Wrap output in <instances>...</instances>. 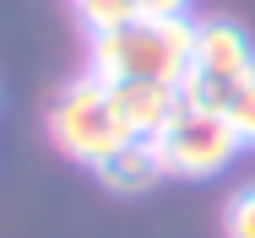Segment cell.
I'll list each match as a JSON object with an SVG mask.
<instances>
[{"label": "cell", "instance_id": "3957f363", "mask_svg": "<svg viewBox=\"0 0 255 238\" xmlns=\"http://www.w3.org/2000/svg\"><path fill=\"white\" fill-rule=\"evenodd\" d=\"M250 81H255V44L234 22H196V49H190V71L179 81V103L223 114V103Z\"/></svg>", "mask_w": 255, "mask_h": 238}, {"label": "cell", "instance_id": "6da1fadb", "mask_svg": "<svg viewBox=\"0 0 255 238\" xmlns=\"http://www.w3.org/2000/svg\"><path fill=\"white\" fill-rule=\"evenodd\" d=\"M190 49H196V22L185 16H136L114 33H98L87 44V76H98L103 87H125V81H163L179 87L190 71Z\"/></svg>", "mask_w": 255, "mask_h": 238}, {"label": "cell", "instance_id": "277c9868", "mask_svg": "<svg viewBox=\"0 0 255 238\" xmlns=\"http://www.w3.org/2000/svg\"><path fill=\"white\" fill-rule=\"evenodd\" d=\"M152 152H157L163 179H212V173H223L245 146L228 130L223 114H212V108H179L152 136Z\"/></svg>", "mask_w": 255, "mask_h": 238}, {"label": "cell", "instance_id": "30bf717a", "mask_svg": "<svg viewBox=\"0 0 255 238\" xmlns=\"http://www.w3.org/2000/svg\"><path fill=\"white\" fill-rule=\"evenodd\" d=\"M190 0H136V16H185Z\"/></svg>", "mask_w": 255, "mask_h": 238}, {"label": "cell", "instance_id": "9c48e42d", "mask_svg": "<svg viewBox=\"0 0 255 238\" xmlns=\"http://www.w3.org/2000/svg\"><path fill=\"white\" fill-rule=\"evenodd\" d=\"M223 238H255V184L228 195V206H223Z\"/></svg>", "mask_w": 255, "mask_h": 238}, {"label": "cell", "instance_id": "8992f818", "mask_svg": "<svg viewBox=\"0 0 255 238\" xmlns=\"http://www.w3.org/2000/svg\"><path fill=\"white\" fill-rule=\"evenodd\" d=\"M98 179L109 184V190H120V195H141V190H152L157 179H163L152 141H130V146H120V152H114V157L98 168Z\"/></svg>", "mask_w": 255, "mask_h": 238}, {"label": "cell", "instance_id": "ba28073f", "mask_svg": "<svg viewBox=\"0 0 255 238\" xmlns=\"http://www.w3.org/2000/svg\"><path fill=\"white\" fill-rule=\"evenodd\" d=\"M223 119H228V130L239 136V146L255 152V81H250V87H239V92L223 103Z\"/></svg>", "mask_w": 255, "mask_h": 238}, {"label": "cell", "instance_id": "7a4b0ae2", "mask_svg": "<svg viewBox=\"0 0 255 238\" xmlns=\"http://www.w3.org/2000/svg\"><path fill=\"white\" fill-rule=\"evenodd\" d=\"M49 141L60 146L71 162L103 168L120 146H130L136 136H130V125L120 119L114 87H103L98 76H76L49 108Z\"/></svg>", "mask_w": 255, "mask_h": 238}, {"label": "cell", "instance_id": "52a82bcc", "mask_svg": "<svg viewBox=\"0 0 255 238\" xmlns=\"http://www.w3.org/2000/svg\"><path fill=\"white\" fill-rule=\"evenodd\" d=\"M71 11H76V22L87 27V38L136 22V0H71Z\"/></svg>", "mask_w": 255, "mask_h": 238}, {"label": "cell", "instance_id": "5b68a950", "mask_svg": "<svg viewBox=\"0 0 255 238\" xmlns=\"http://www.w3.org/2000/svg\"><path fill=\"white\" fill-rule=\"evenodd\" d=\"M114 103H120V119L130 125L136 141H152L157 130L185 108L179 87H163V81H125V87H114Z\"/></svg>", "mask_w": 255, "mask_h": 238}]
</instances>
